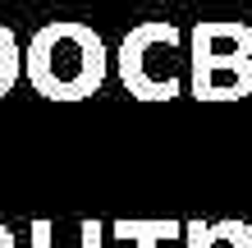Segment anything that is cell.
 Here are the masks:
<instances>
[{
  "label": "cell",
  "mask_w": 252,
  "mask_h": 248,
  "mask_svg": "<svg viewBox=\"0 0 252 248\" xmlns=\"http://www.w3.org/2000/svg\"><path fill=\"white\" fill-rule=\"evenodd\" d=\"M110 74V46L87 23H46L28 46V83L46 101H87Z\"/></svg>",
  "instance_id": "1"
},
{
  "label": "cell",
  "mask_w": 252,
  "mask_h": 248,
  "mask_svg": "<svg viewBox=\"0 0 252 248\" xmlns=\"http://www.w3.org/2000/svg\"><path fill=\"white\" fill-rule=\"evenodd\" d=\"M188 87L197 101L252 97V23L197 19L188 33Z\"/></svg>",
  "instance_id": "2"
},
{
  "label": "cell",
  "mask_w": 252,
  "mask_h": 248,
  "mask_svg": "<svg viewBox=\"0 0 252 248\" xmlns=\"http://www.w3.org/2000/svg\"><path fill=\"white\" fill-rule=\"evenodd\" d=\"M184 33L170 19H147L138 28H128V37L115 51L120 65V83L128 97L138 101H174L184 92Z\"/></svg>",
  "instance_id": "3"
},
{
  "label": "cell",
  "mask_w": 252,
  "mask_h": 248,
  "mask_svg": "<svg viewBox=\"0 0 252 248\" xmlns=\"http://www.w3.org/2000/svg\"><path fill=\"white\" fill-rule=\"evenodd\" d=\"M184 248H252L248 221H184Z\"/></svg>",
  "instance_id": "4"
},
{
  "label": "cell",
  "mask_w": 252,
  "mask_h": 248,
  "mask_svg": "<svg viewBox=\"0 0 252 248\" xmlns=\"http://www.w3.org/2000/svg\"><path fill=\"white\" fill-rule=\"evenodd\" d=\"M115 235L133 239L138 248H156L160 239H179L184 221H115Z\"/></svg>",
  "instance_id": "5"
},
{
  "label": "cell",
  "mask_w": 252,
  "mask_h": 248,
  "mask_svg": "<svg viewBox=\"0 0 252 248\" xmlns=\"http://www.w3.org/2000/svg\"><path fill=\"white\" fill-rule=\"evenodd\" d=\"M32 248H55V244H51V225H46V221H37V225H32ZM73 248H106V225H101L96 216H92V221H83V239L73 244Z\"/></svg>",
  "instance_id": "6"
},
{
  "label": "cell",
  "mask_w": 252,
  "mask_h": 248,
  "mask_svg": "<svg viewBox=\"0 0 252 248\" xmlns=\"http://www.w3.org/2000/svg\"><path fill=\"white\" fill-rule=\"evenodd\" d=\"M14 78H19V41L0 28V97L14 87Z\"/></svg>",
  "instance_id": "7"
},
{
  "label": "cell",
  "mask_w": 252,
  "mask_h": 248,
  "mask_svg": "<svg viewBox=\"0 0 252 248\" xmlns=\"http://www.w3.org/2000/svg\"><path fill=\"white\" fill-rule=\"evenodd\" d=\"M0 248H14V239H9V235H5V230H0Z\"/></svg>",
  "instance_id": "8"
}]
</instances>
